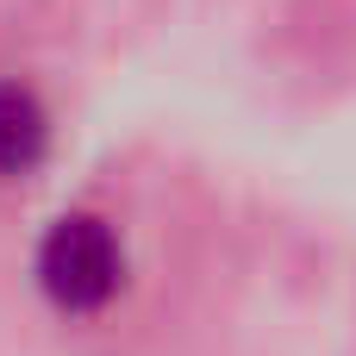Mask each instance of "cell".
<instances>
[{
  "instance_id": "1",
  "label": "cell",
  "mask_w": 356,
  "mask_h": 356,
  "mask_svg": "<svg viewBox=\"0 0 356 356\" xmlns=\"http://www.w3.org/2000/svg\"><path fill=\"white\" fill-rule=\"evenodd\" d=\"M31 282H38L44 307L63 313V319L106 313L125 288V244H119L113 219H100V213L50 219L38 250H31Z\"/></svg>"
},
{
  "instance_id": "2",
  "label": "cell",
  "mask_w": 356,
  "mask_h": 356,
  "mask_svg": "<svg viewBox=\"0 0 356 356\" xmlns=\"http://www.w3.org/2000/svg\"><path fill=\"white\" fill-rule=\"evenodd\" d=\"M50 156V106L31 81L0 75V188L38 175Z\"/></svg>"
}]
</instances>
